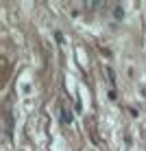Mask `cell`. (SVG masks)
I'll return each mask as SVG.
<instances>
[{
  "instance_id": "6da1fadb",
  "label": "cell",
  "mask_w": 146,
  "mask_h": 151,
  "mask_svg": "<svg viewBox=\"0 0 146 151\" xmlns=\"http://www.w3.org/2000/svg\"><path fill=\"white\" fill-rule=\"evenodd\" d=\"M113 15H116L118 20L122 18V15H124V11H122V7H116V11H113Z\"/></svg>"
},
{
  "instance_id": "7a4b0ae2",
  "label": "cell",
  "mask_w": 146,
  "mask_h": 151,
  "mask_svg": "<svg viewBox=\"0 0 146 151\" xmlns=\"http://www.w3.org/2000/svg\"><path fill=\"white\" fill-rule=\"evenodd\" d=\"M72 121V114H68L66 110H63V123H70Z\"/></svg>"
}]
</instances>
